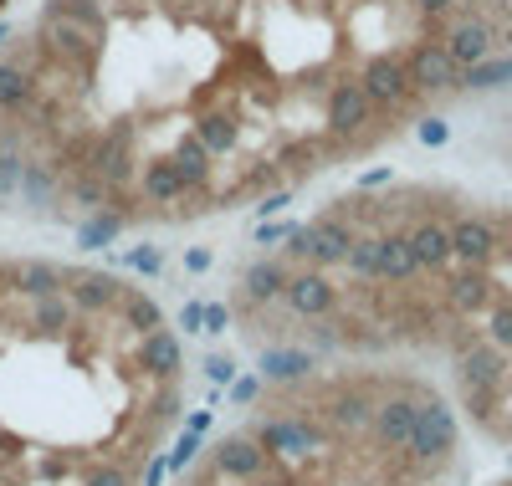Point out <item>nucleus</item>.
Returning a JSON list of instances; mask_svg holds the SVG:
<instances>
[{"instance_id":"423d86ee","label":"nucleus","mask_w":512,"mask_h":486,"mask_svg":"<svg viewBox=\"0 0 512 486\" xmlns=\"http://www.w3.org/2000/svg\"><path fill=\"white\" fill-rule=\"evenodd\" d=\"M6 11H11V0H0V16H6Z\"/></svg>"},{"instance_id":"20e7f679","label":"nucleus","mask_w":512,"mask_h":486,"mask_svg":"<svg viewBox=\"0 0 512 486\" xmlns=\"http://www.w3.org/2000/svg\"><path fill=\"white\" fill-rule=\"evenodd\" d=\"M451 405H456L461 425H472L482 440L512 451V353H507V359H502L487 379H477L472 389H461Z\"/></svg>"},{"instance_id":"0eeeda50","label":"nucleus","mask_w":512,"mask_h":486,"mask_svg":"<svg viewBox=\"0 0 512 486\" xmlns=\"http://www.w3.org/2000/svg\"><path fill=\"white\" fill-rule=\"evenodd\" d=\"M507 159H512V139H507ZM507 169H512V164H507Z\"/></svg>"},{"instance_id":"39448f33","label":"nucleus","mask_w":512,"mask_h":486,"mask_svg":"<svg viewBox=\"0 0 512 486\" xmlns=\"http://www.w3.org/2000/svg\"><path fill=\"white\" fill-rule=\"evenodd\" d=\"M492 486H512V471H507V476H497V481H492Z\"/></svg>"},{"instance_id":"f03ea898","label":"nucleus","mask_w":512,"mask_h":486,"mask_svg":"<svg viewBox=\"0 0 512 486\" xmlns=\"http://www.w3.org/2000/svg\"><path fill=\"white\" fill-rule=\"evenodd\" d=\"M185 410L180 328L139 277L0 251V486H159Z\"/></svg>"},{"instance_id":"f257e3e1","label":"nucleus","mask_w":512,"mask_h":486,"mask_svg":"<svg viewBox=\"0 0 512 486\" xmlns=\"http://www.w3.org/2000/svg\"><path fill=\"white\" fill-rule=\"evenodd\" d=\"M512 82V0H36L0 41V220L190 231Z\"/></svg>"},{"instance_id":"7ed1b4c3","label":"nucleus","mask_w":512,"mask_h":486,"mask_svg":"<svg viewBox=\"0 0 512 486\" xmlns=\"http://www.w3.org/2000/svg\"><path fill=\"white\" fill-rule=\"evenodd\" d=\"M466 425L410 364L277 359L164 486H461Z\"/></svg>"}]
</instances>
